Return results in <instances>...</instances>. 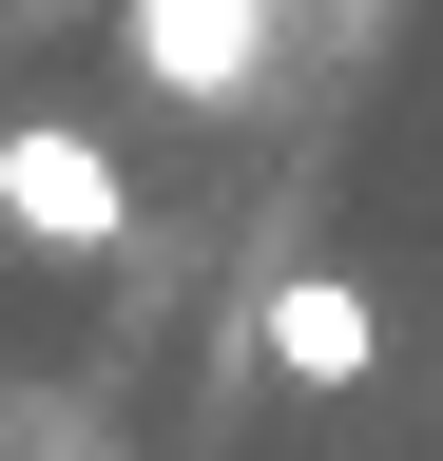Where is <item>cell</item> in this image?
<instances>
[{
	"mask_svg": "<svg viewBox=\"0 0 443 461\" xmlns=\"http://www.w3.org/2000/svg\"><path fill=\"white\" fill-rule=\"evenodd\" d=\"M0 230L20 250H135V173L78 135V115H20L0 135Z\"/></svg>",
	"mask_w": 443,
	"mask_h": 461,
	"instance_id": "1",
	"label": "cell"
},
{
	"mask_svg": "<svg viewBox=\"0 0 443 461\" xmlns=\"http://www.w3.org/2000/svg\"><path fill=\"white\" fill-rule=\"evenodd\" d=\"M251 346H270V384L347 403V384L385 366V288H366V269H270V308H251Z\"/></svg>",
	"mask_w": 443,
	"mask_h": 461,
	"instance_id": "2",
	"label": "cell"
},
{
	"mask_svg": "<svg viewBox=\"0 0 443 461\" xmlns=\"http://www.w3.org/2000/svg\"><path fill=\"white\" fill-rule=\"evenodd\" d=\"M116 39H135V77L193 96V115H232L270 77V0H116Z\"/></svg>",
	"mask_w": 443,
	"mask_h": 461,
	"instance_id": "3",
	"label": "cell"
}]
</instances>
